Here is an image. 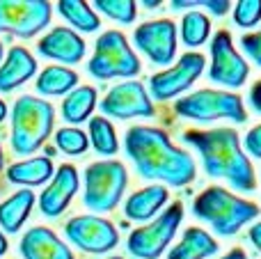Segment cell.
<instances>
[{
	"label": "cell",
	"mask_w": 261,
	"mask_h": 259,
	"mask_svg": "<svg viewBox=\"0 0 261 259\" xmlns=\"http://www.w3.org/2000/svg\"><path fill=\"white\" fill-rule=\"evenodd\" d=\"M135 46L151 60L153 64H170L176 53V28L172 21H149L135 30Z\"/></svg>",
	"instance_id": "obj_13"
},
{
	"label": "cell",
	"mask_w": 261,
	"mask_h": 259,
	"mask_svg": "<svg viewBox=\"0 0 261 259\" xmlns=\"http://www.w3.org/2000/svg\"><path fill=\"white\" fill-rule=\"evenodd\" d=\"M165 202H167V191L165 188L163 186H149V188H144V191L133 193V195L126 200L124 211H126V216L130 220L142 223V220L153 218L156 211L161 209Z\"/></svg>",
	"instance_id": "obj_20"
},
{
	"label": "cell",
	"mask_w": 261,
	"mask_h": 259,
	"mask_svg": "<svg viewBox=\"0 0 261 259\" xmlns=\"http://www.w3.org/2000/svg\"><path fill=\"white\" fill-rule=\"evenodd\" d=\"M32 204H35V193L30 191H18L9 200H5L0 204V225H3L5 232H18L21 225L25 223V218L30 216Z\"/></svg>",
	"instance_id": "obj_21"
},
{
	"label": "cell",
	"mask_w": 261,
	"mask_h": 259,
	"mask_svg": "<svg viewBox=\"0 0 261 259\" xmlns=\"http://www.w3.org/2000/svg\"><path fill=\"white\" fill-rule=\"evenodd\" d=\"M96 106V90L94 87H76L71 94L64 99L62 103V115L67 122L81 124L83 119L90 117V113Z\"/></svg>",
	"instance_id": "obj_23"
},
{
	"label": "cell",
	"mask_w": 261,
	"mask_h": 259,
	"mask_svg": "<svg viewBox=\"0 0 261 259\" xmlns=\"http://www.w3.org/2000/svg\"><path fill=\"white\" fill-rule=\"evenodd\" d=\"M76 191H78L76 168H73V165H62V168L58 170V174H53L50 186L46 188L39 197V206H41V211H44V216H48V218L60 216L69 206V202H71Z\"/></svg>",
	"instance_id": "obj_15"
},
{
	"label": "cell",
	"mask_w": 261,
	"mask_h": 259,
	"mask_svg": "<svg viewBox=\"0 0 261 259\" xmlns=\"http://www.w3.org/2000/svg\"><path fill=\"white\" fill-rule=\"evenodd\" d=\"M176 115L195 122H213V119H231L236 124H243L248 113L243 108V101L239 94L218 90H199L195 94L174 103Z\"/></svg>",
	"instance_id": "obj_7"
},
{
	"label": "cell",
	"mask_w": 261,
	"mask_h": 259,
	"mask_svg": "<svg viewBox=\"0 0 261 259\" xmlns=\"http://www.w3.org/2000/svg\"><path fill=\"white\" fill-rule=\"evenodd\" d=\"M0 168H3V149H0Z\"/></svg>",
	"instance_id": "obj_40"
},
{
	"label": "cell",
	"mask_w": 261,
	"mask_h": 259,
	"mask_svg": "<svg viewBox=\"0 0 261 259\" xmlns=\"http://www.w3.org/2000/svg\"><path fill=\"white\" fill-rule=\"evenodd\" d=\"M90 138L99 154H103V156L117 154V149H119L117 136H115V128L108 119H101V117L90 119Z\"/></svg>",
	"instance_id": "obj_26"
},
{
	"label": "cell",
	"mask_w": 261,
	"mask_h": 259,
	"mask_svg": "<svg viewBox=\"0 0 261 259\" xmlns=\"http://www.w3.org/2000/svg\"><path fill=\"white\" fill-rule=\"evenodd\" d=\"M128 184L126 168L119 161H99L85 172V195L83 202L90 211H113L124 195Z\"/></svg>",
	"instance_id": "obj_5"
},
{
	"label": "cell",
	"mask_w": 261,
	"mask_h": 259,
	"mask_svg": "<svg viewBox=\"0 0 261 259\" xmlns=\"http://www.w3.org/2000/svg\"><path fill=\"white\" fill-rule=\"evenodd\" d=\"M208 9H211L216 16H222V14H227V9H229V3L227 0H220V3H216V0H208V3H204Z\"/></svg>",
	"instance_id": "obj_34"
},
{
	"label": "cell",
	"mask_w": 261,
	"mask_h": 259,
	"mask_svg": "<svg viewBox=\"0 0 261 259\" xmlns=\"http://www.w3.org/2000/svg\"><path fill=\"white\" fill-rule=\"evenodd\" d=\"M193 214L208 223L222 237H234L245 223L259 216V206L243 197L231 195L220 186H211L195 200Z\"/></svg>",
	"instance_id": "obj_3"
},
{
	"label": "cell",
	"mask_w": 261,
	"mask_h": 259,
	"mask_svg": "<svg viewBox=\"0 0 261 259\" xmlns=\"http://www.w3.org/2000/svg\"><path fill=\"white\" fill-rule=\"evenodd\" d=\"M0 58H3V44H0Z\"/></svg>",
	"instance_id": "obj_41"
},
{
	"label": "cell",
	"mask_w": 261,
	"mask_h": 259,
	"mask_svg": "<svg viewBox=\"0 0 261 259\" xmlns=\"http://www.w3.org/2000/svg\"><path fill=\"white\" fill-rule=\"evenodd\" d=\"M87 71L99 81L108 78H130L140 73V60L130 50L126 37L117 30H108L96 39L94 58L87 64Z\"/></svg>",
	"instance_id": "obj_6"
},
{
	"label": "cell",
	"mask_w": 261,
	"mask_h": 259,
	"mask_svg": "<svg viewBox=\"0 0 261 259\" xmlns=\"http://www.w3.org/2000/svg\"><path fill=\"white\" fill-rule=\"evenodd\" d=\"M184 142L193 145L202 156L208 177H222L239 193H252L257 188L254 168L241 149L239 133L234 128L213 131H186Z\"/></svg>",
	"instance_id": "obj_2"
},
{
	"label": "cell",
	"mask_w": 261,
	"mask_h": 259,
	"mask_svg": "<svg viewBox=\"0 0 261 259\" xmlns=\"http://www.w3.org/2000/svg\"><path fill=\"white\" fill-rule=\"evenodd\" d=\"M55 145L58 149H62L64 154H71V156H78V154H85L87 145V136L78 128H60L58 136H55Z\"/></svg>",
	"instance_id": "obj_28"
},
{
	"label": "cell",
	"mask_w": 261,
	"mask_h": 259,
	"mask_svg": "<svg viewBox=\"0 0 261 259\" xmlns=\"http://www.w3.org/2000/svg\"><path fill=\"white\" fill-rule=\"evenodd\" d=\"M250 67L231 46V35L227 30L216 32L211 41V71L208 81L227 87H241L248 81Z\"/></svg>",
	"instance_id": "obj_11"
},
{
	"label": "cell",
	"mask_w": 261,
	"mask_h": 259,
	"mask_svg": "<svg viewBox=\"0 0 261 259\" xmlns=\"http://www.w3.org/2000/svg\"><path fill=\"white\" fill-rule=\"evenodd\" d=\"M241 46H243V50L248 53V58L261 67V30L252 32V35H243L241 37Z\"/></svg>",
	"instance_id": "obj_31"
},
{
	"label": "cell",
	"mask_w": 261,
	"mask_h": 259,
	"mask_svg": "<svg viewBox=\"0 0 261 259\" xmlns=\"http://www.w3.org/2000/svg\"><path fill=\"white\" fill-rule=\"evenodd\" d=\"M5 115H7V106H5L3 101H0V122L5 119Z\"/></svg>",
	"instance_id": "obj_38"
},
{
	"label": "cell",
	"mask_w": 261,
	"mask_h": 259,
	"mask_svg": "<svg viewBox=\"0 0 261 259\" xmlns=\"http://www.w3.org/2000/svg\"><path fill=\"white\" fill-rule=\"evenodd\" d=\"M261 21V0H241L234 9V23L241 28H254Z\"/></svg>",
	"instance_id": "obj_30"
},
{
	"label": "cell",
	"mask_w": 261,
	"mask_h": 259,
	"mask_svg": "<svg viewBox=\"0 0 261 259\" xmlns=\"http://www.w3.org/2000/svg\"><path fill=\"white\" fill-rule=\"evenodd\" d=\"M243 145H245V151H248L250 156L261 159V124H259V126H254L252 131L245 136Z\"/></svg>",
	"instance_id": "obj_32"
},
{
	"label": "cell",
	"mask_w": 261,
	"mask_h": 259,
	"mask_svg": "<svg viewBox=\"0 0 261 259\" xmlns=\"http://www.w3.org/2000/svg\"><path fill=\"white\" fill-rule=\"evenodd\" d=\"M37 50L44 58L58 60V62L64 64H76L85 55V41L69 28H55L39 41Z\"/></svg>",
	"instance_id": "obj_16"
},
{
	"label": "cell",
	"mask_w": 261,
	"mask_h": 259,
	"mask_svg": "<svg viewBox=\"0 0 261 259\" xmlns=\"http://www.w3.org/2000/svg\"><path fill=\"white\" fill-rule=\"evenodd\" d=\"M64 232L73 246L92 255L113 250L119 241V234L113 227V223H108L101 216H76L67 223Z\"/></svg>",
	"instance_id": "obj_10"
},
{
	"label": "cell",
	"mask_w": 261,
	"mask_h": 259,
	"mask_svg": "<svg viewBox=\"0 0 261 259\" xmlns=\"http://www.w3.org/2000/svg\"><path fill=\"white\" fill-rule=\"evenodd\" d=\"M37 71V62L25 48L14 46L9 48V55L5 64L0 67V92H12L25 81H30Z\"/></svg>",
	"instance_id": "obj_18"
},
{
	"label": "cell",
	"mask_w": 261,
	"mask_h": 259,
	"mask_svg": "<svg viewBox=\"0 0 261 259\" xmlns=\"http://www.w3.org/2000/svg\"><path fill=\"white\" fill-rule=\"evenodd\" d=\"M208 32H211V21L202 12H190L181 21V35L188 46L204 44L208 39Z\"/></svg>",
	"instance_id": "obj_27"
},
{
	"label": "cell",
	"mask_w": 261,
	"mask_h": 259,
	"mask_svg": "<svg viewBox=\"0 0 261 259\" xmlns=\"http://www.w3.org/2000/svg\"><path fill=\"white\" fill-rule=\"evenodd\" d=\"M250 241H252L254 248L261 252V223L252 225V229H250Z\"/></svg>",
	"instance_id": "obj_35"
},
{
	"label": "cell",
	"mask_w": 261,
	"mask_h": 259,
	"mask_svg": "<svg viewBox=\"0 0 261 259\" xmlns=\"http://www.w3.org/2000/svg\"><path fill=\"white\" fill-rule=\"evenodd\" d=\"M181 218H184V206H181V202H174L165 214L158 216L156 223L130 232L128 237L130 255L138 259H158L161 252L167 248V243L174 239Z\"/></svg>",
	"instance_id": "obj_8"
},
{
	"label": "cell",
	"mask_w": 261,
	"mask_h": 259,
	"mask_svg": "<svg viewBox=\"0 0 261 259\" xmlns=\"http://www.w3.org/2000/svg\"><path fill=\"white\" fill-rule=\"evenodd\" d=\"M78 83L76 71L64 67H48L41 71L39 81H37V90L46 96H60L67 94L69 90H73Z\"/></svg>",
	"instance_id": "obj_24"
},
{
	"label": "cell",
	"mask_w": 261,
	"mask_h": 259,
	"mask_svg": "<svg viewBox=\"0 0 261 259\" xmlns=\"http://www.w3.org/2000/svg\"><path fill=\"white\" fill-rule=\"evenodd\" d=\"M110 259H122V257H110Z\"/></svg>",
	"instance_id": "obj_42"
},
{
	"label": "cell",
	"mask_w": 261,
	"mask_h": 259,
	"mask_svg": "<svg viewBox=\"0 0 261 259\" xmlns=\"http://www.w3.org/2000/svg\"><path fill=\"white\" fill-rule=\"evenodd\" d=\"M222 259H248V255H245V252L241 250V248H234V250H231L229 255H225Z\"/></svg>",
	"instance_id": "obj_36"
},
{
	"label": "cell",
	"mask_w": 261,
	"mask_h": 259,
	"mask_svg": "<svg viewBox=\"0 0 261 259\" xmlns=\"http://www.w3.org/2000/svg\"><path fill=\"white\" fill-rule=\"evenodd\" d=\"M53 106L35 96H21L12 108V149L18 156L37 151L53 131Z\"/></svg>",
	"instance_id": "obj_4"
},
{
	"label": "cell",
	"mask_w": 261,
	"mask_h": 259,
	"mask_svg": "<svg viewBox=\"0 0 261 259\" xmlns=\"http://www.w3.org/2000/svg\"><path fill=\"white\" fill-rule=\"evenodd\" d=\"M204 69V55L199 53H186L184 58L179 60V64H174L167 71H161L156 76H151L149 81V90H151V96L156 101H165L172 99L174 94L188 90L197 76Z\"/></svg>",
	"instance_id": "obj_12"
},
{
	"label": "cell",
	"mask_w": 261,
	"mask_h": 259,
	"mask_svg": "<svg viewBox=\"0 0 261 259\" xmlns=\"http://www.w3.org/2000/svg\"><path fill=\"white\" fill-rule=\"evenodd\" d=\"M5 250H7V239L0 234V255H5Z\"/></svg>",
	"instance_id": "obj_37"
},
{
	"label": "cell",
	"mask_w": 261,
	"mask_h": 259,
	"mask_svg": "<svg viewBox=\"0 0 261 259\" xmlns=\"http://www.w3.org/2000/svg\"><path fill=\"white\" fill-rule=\"evenodd\" d=\"M250 106H252L254 113L261 115V81L250 90Z\"/></svg>",
	"instance_id": "obj_33"
},
{
	"label": "cell",
	"mask_w": 261,
	"mask_h": 259,
	"mask_svg": "<svg viewBox=\"0 0 261 259\" xmlns=\"http://www.w3.org/2000/svg\"><path fill=\"white\" fill-rule=\"evenodd\" d=\"M53 177V163L46 156L30 161H21V163L12 165L7 170V179L12 184H23V186H39L46 179Z\"/></svg>",
	"instance_id": "obj_22"
},
{
	"label": "cell",
	"mask_w": 261,
	"mask_h": 259,
	"mask_svg": "<svg viewBox=\"0 0 261 259\" xmlns=\"http://www.w3.org/2000/svg\"><path fill=\"white\" fill-rule=\"evenodd\" d=\"M96 9L119 23H130L135 18V3L130 0H96Z\"/></svg>",
	"instance_id": "obj_29"
},
{
	"label": "cell",
	"mask_w": 261,
	"mask_h": 259,
	"mask_svg": "<svg viewBox=\"0 0 261 259\" xmlns=\"http://www.w3.org/2000/svg\"><path fill=\"white\" fill-rule=\"evenodd\" d=\"M218 252L216 239H211V234H206L199 227L186 229L184 239L176 248H172L167 259H206Z\"/></svg>",
	"instance_id": "obj_19"
},
{
	"label": "cell",
	"mask_w": 261,
	"mask_h": 259,
	"mask_svg": "<svg viewBox=\"0 0 261 259\" xmlns=\"http://www.w3.org/2000/svg\"><path fill=\"white\" fill-rule=\"evenodd\" d=\"M58 9L73 28H78V30H83V32H94V30H99V25H101L99 16H96L85 3H78V0H62V3L58 5Z\"/></svg>",
	"instance_id": "obj_25"
},
{
	"label": "cell",
	"mask_w": 261,
	"mask_h": 259,
	"mask_svg": "<svg viewBox=\"0 0 261 259\" xmlns=\"http://www.w3.org/2000/svg\"><path fill=\"white\" fill-rule=\"evenodd\" d=\"M50 21V5L44 0H3L0 3V32L32 37Z\"/></svg>",
	"instance_id": "obj_9"
},
{
	"label": "cell",
	"mask_w": 261,
	"mask_h": 259,
	"mask_svg": "<svg viewBox=\"0 0 261 259\" xmlns=\"http://www.w3.org/2000/svg\"><path fill=\"white\" fill-rule=\"evenodd\" d=\"M101 113L117 119L128 117H153V106L140 83L130 81L113 87L103 101H101Z\"/></svg>",
	"instance_id": "obj_14"
},
{
	"label": "cell",
	"mask_w": 261,
	"mask_h": 259,
	"mask_svg": "<svg viewBox=\"0 0 261 259\" xmlns=\"http://www.w3.org/2000/svg\"><path fill=\"white\" fill-rule=\"evenodd\" d=\"M144 5H147V7H158V5H161V0H147Z\"/></svg>",
	"instance_id": "obj_39"
},
{
	"label": "cell",
	"mask_w": 261,
	"mask_h": 259,
	"mask_svg": "<svg viewBox=\"0 0 261 259\" xmlns=\"http://www.w3.org/2000/svg\"><path fill=\"white\" fill-rule=\"evenodd\" d=\"M23 259H73L71 250L55 237L53 229L32 227L21 239Z\"/></svg>",
	"instance_id": "obj_17"
},
{
	"label": "cell",
	"mask_w": 261,
	"mask_h": 259,
	"mask_svg": "<svg viewBox=\"0 0 261 259\" xmlns=\"http://www.w3.org/2000/svg\"><path fill=\"white\" fill-rule=\"evenodd\" d=\"M124 147L135 170L144 179H161L170 186H186L195 179V161L170 142L165 131L151 126H133L126 131Z\"/></svg>",
	"instance_id": "obj_1"
}]
</instances>
